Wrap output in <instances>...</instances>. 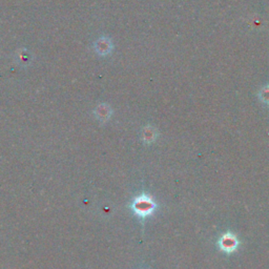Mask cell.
<instances>
[{"mask_svg": "<svg viewBox=\"0 0 269 269\" xmlns=\"http://www.w3.org/2000/svg\"><path fill=\"white\" fill-rule=\"evenodd\" d=\"M132 209L138 217L146 218L155 212L156 204L152 200L151 197H148L146 195H141L137 197L134 200L132 204Z\"/></svg>", "mask_w": 269, "mask_h": 269, "instance_id": "cell-1", "label": "cell"}, {"mask_svg": "<svg viewBox=\"0 0 269 269\" xmlns=\"http://www.w3.org/2000/svg\"><path fill=\"white\" fill-rule=\"evenodd\" d=\"M219 246H220L222 252L226 254H232L239 246L238 239L232 234H225L220 238V240H219Z\"/></svg>", "mask_w": 269, "mask_h": 269, "instance_id": "cell-2", "label": "cell"}, {"mask_svg": "<svg viewBox=\"0 0 269 269\" xmlns=\"http://www.w3.org/2000/svg\"><path fill=\"white\" fill-rule=\"evenodd\" d=\"M97 49L100 54H106L109 49H111V44H109L107 40H103L102 39V40H99L97 44Z\"/></svg>", "mask_w": 269, "mask_h": 269, "instance_id": "cell-3", "label": "cell"}, {"mask_svg": "<svg viewBox=\"0 0 269 269\" xmlns=\"http://www.w3.org/2000/svg\"><path fill=\"white\" fill-rule=\"evenodd\" d=\"M262 94L263 95H261V98L263 99V100L269 102V89H263Z\"/></svg>", "mask_w": 269, "mask_h": 269, "instance_id": "cell-4", "label": "cell"}]
</instances>
